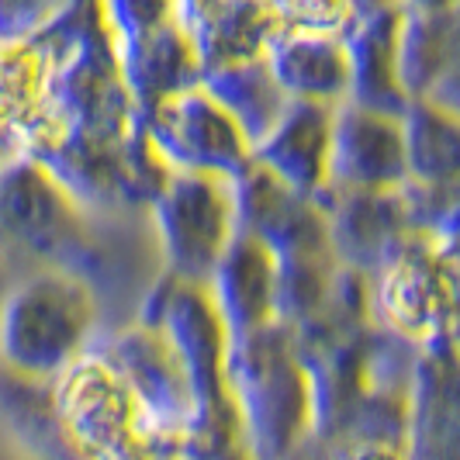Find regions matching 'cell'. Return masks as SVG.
Instances as JSON below:
<instances>
[{"instance_id":"1","label":"cell","mask_w":460,"mask_h":460,"mask_svg":"<svg viewBox=\"0 0 460 460\" xmlns=\"http://www.w3.org/2000/svg\"><path fill=\"white\" fill-rule=\"evenodd\" d=\"M101 336L97 291L73 270L31 267L0 295V370L56 381Z\"/></svg>"},{"instance_id":"2","label":"cell","mask_w":460,"mask_h":460,"mask_svg":"<svg viewBox=\"0 0 460 460\" xmlns=\"http://www.w3.org/2000/svg\"><path fill=\"white\" fill-rule=\"evenodd\" d=\"M226 388L253 460H280L312 437V388L291 329L267 323L229 340Z\"/></svg>"},{"instance_id":"3","label":"cell","mask_w":460,"mask_h":460,"mask_svg":"<svg viewBox=\"0 0 460 460\" xmlns=\"http://www.w3.org/2000/svg\"><path fill=\"white\" fill-rule=\"evenodd\" d=\"M0 250L14 260H35V267L73 270L84 280L101 256L93 218L28 153L0 170Z\"/></svg>"},{"instance_id":"4","label":"cell","mask_w":460,"mask_h":460,"mask_svg":"<svg viewBox=\"0 0 460 460\" xmlns=\"http://www.w3.org/2000/svg\"><path fill=\"white\" fill-rule=\"evenodd\" d=\"M370 319L415 349L454 346V246L409 232L367 277Z\"/></svg>"},{"instance_id":"5","label":"cell","mask_w":460,"mask_h":460,"mask_svg":"<svg viewBox=\"0 0 460 460\" xmlns=\"http://www.w3.org/2000/svg\"><path fill=\"white\" fill-rule=\"evenodd\" d=\"M52 402L76 460H142L160 443L125 381L93 349L52 381Z\"/></svg>"},{"instance_id":"6","label":"cell","mask_w":460,"mask_h":460,"mask_svg":"<svg viewBox=\"0 0 460 460\" xmlns=\"http://www.w3.org/2000/svg\"><path fill=\"white\" fill-rule=\"evenodd\" d=\"M149 222L163 274L205 284L235 239L232 181L205 173H170L149 201Z\"/></svg>"},{"instance_id":"7","label":"cell","mask_w":460,"mask_h":460,"mask_svg":"<svg viewBox=\"0 0 460 460\" xmlns=\"http://www.w3.org/2000/svg\"><path fill=\"white\" fill-rule=\"evenodd\" d=\"M138 128L170 173L235 181L253 163L250 138L201 84L166 97L138 118Z\"/></svg>"},{"instance_id":"8","label":"cell","mask_w":460,"mask_h":460,"mask_svg":"<svg viewBox=\"0 0 460 460\" xmlns=\"http://www.w3.org/2000/svg\"><path fill=\"white\" fill-rule=\"evenodd\" d=\"M93 353L125 381L156 439H181L194 422V392L170 343L149 323L136 319L111 336H97Z\"/></svg>"},{"instance_id":"9","label":"cell","mask_w":460,"mask_h":460,"mask_svg":"<svg viewBox=\"0 0 460 460\" xmlns=\"http://www.w3.org/2000/svg\"><path fill=\"white\" fill-rule=\"evenodd\" d=\"M232 201H235V232L256 239L274 260L329 253L319 201L280 184L263 166L250 163L232 181Z\"/></svg>"},{"instance_id":"10","label":"cell","mask_w":460,"mask_h":460,"mask_svg":"<svg viewBox=\"0 0 460 460\" xmlns=\"http://www.w3.org/2000/svg\"><path fill=\"white\" fill-rule=\"evenodd\" d=\"M323 208L325 239L332 260L370 277L394 246L412 232L402 187L394 190H353V187H325L315 194Z\"/></svg>"},{"instance_id":"11","label":"cell","mask_w":460,"mask_h":460,"mask_svg":"<svg viewBox=\"0 0 460 460\" xmlns=\"http://www.w3.org/2000/svg\"><path fill=\"white\" fill-rule=\"evenodd\" d=\"M405 184L402 125L394 115H381L343 101L332 108L329 132V184L353 190H394Z\"/></svg>"},{"instance_id":"12","label":"cell","mask_w":460,"mask_h":460,"mask_svg":"<svg viewBox=\"0 0 460 460\" xmlns=\"http://www.w3.org/2000/svg\"><path fill=\"white\" fill-rule=\"evenodd\" d=\"M394 69L409 101H437L457 108L460 24L457 7H405L394 39Z\"/></svg>"},{"instance_id":"13","label":"cell","mask_w":460,"mask_h":460,"mask_svg":"<svg viewBox=\"0 0 460 460\" xmlns=\"http://www.w3.org/2000/svg\"><path fill=\"white\" fill-rule=\"evenodd\" d=\"M260 56L288 101L336 108L349 93V63L340 35L277 28Z\"/></svg>"},{"instance_id":"14","label":"cell","mask_w":460,"mask_h":460,"mask_svg":"<svg viewBox=\"0 0 460 460\" xmlns=\"http://www.w3.org/2000/svg\"><path fill=\"white\" fill-rule=\"evenodd\" d=\"M329 132L332 108L288 101L274 128L253 146V163L305 198H315L329 184Z\"/></svg>"},{"instance_id":"15","label":"cell","mask_w":460,"mask_h":460,"mask_svg":"<svg viewBox=\"0 0 460 460\" xmlns=\"http://www.w3.org/2000/svg\"><path fill=\"white\" fill-rule=\"evenodd\" d=\"M402 11L405 7H377V11L353 14L340 35L346 63H349L346 101L394 118L409 104V97L398 84V69H394V39H398Z\"/></svg>"},{"instance_id":"16","label":"cell","mask_w":460,"mask_h":460,"mask_svg":"<svg viewBox=\"0 0 460 460\" xmlns=\"http://www.w3.org/2000/svg\"><path fill=\"white\" fill-rule=\"evenodd\" d=\"M274 274L277 263L256 239L235 232L229 250L215 263L205 291L218 319L226 325L229 340L246 336L260 325L277 323L274 319Z\"/></svg>"},{"instance_id":"17","label":"cell","mask_w":460,"mask_h":460,"mask_svg":"<svg viewBox=\"0 0 460 460\" xmlns=\"http://www.w3.org/2000/svg\"><path fill=\"white\" fill-rule=\"evenodd\" d=\"M409 460H457V364L454 346L419 349L409 381Z\"/></svg>"},{"instance_id":"18","label":"cell","mask_w":460,"mask_h":460,"mask_svg":"<svg viewBox=\"0 0 460 460\" xmlns=\"http://www.w3.org/2000/svg\"><path fill=\"white\" fill-rule=\"evenodd\" d=\"M405 181L409 184H457L460 173V121L457 108L437 101H409L398 115Z\"/></svg>"},{"instance_id":"19","label":"cell","mask_w":460,"mask_h":460,"mask_svg":"<svg viewBox=\"0 0 460 460\" xmlns=\"http://www.w3.org/2000/svg\"><path fill=\"white\" fill-rule=\"evenodd\" d=\"M226 111L243 128V136L256 146L260 138L274 128L280 111L288 108V97L277 87L270 69L263 63V56L253 59H235V63H222V66L201 69L198 80Z\"/></svg>"},{"instance_id":"20","label":"cell","mask_w":460,"mask_h":460,"mask_svg":"<svg viewBox=\"0 0 460 460\" xmlns=\"http://www.w3.org/2000/svg\"><path fill=\"white\" fill-rule=\"evenodd\" d=\"M0 422L31 460H76L52 402V381L0 370Z\"/></svg>"},{"instance_id":"21","label":"cell","mask_w":460,"mask_h":460,"mask_svg":"<svg viewBox=\"0 0 460 460\" xmlns=\"http://www.w3.org/2000/svg\"><path fill=\"white\" fill-rule=\"evenodd\" d=\"M274 31L277 22L263 0H222L187 35L198 49L201 69H208L235 59H253Z\"/></svg>"},{"instance_id":"22","label":"cell","mask_w":460,"mask_h":460,"mask_svg":"<svg viewBox=\"0 0 460 460\" xmlns=\"http://www.w3.org/2000/svg\"><path fill=\"white\" fill-rule=\"evenodd\" d=\"M97 11L115 49L132 46L166 24L181 22L177 0H97Z\"/></svg>"},{"instance_id":"23","label":"cell","mask_w":460,"mask_h":460,"mask_svg":"<svg viewBox=\"0 0 460 460\" xmlns=\"http://www.w3.org/2000/svg\"><path fill=\"white\" fill-rule=\"evenodd\" d=\"M274 14L277 28H301V31H329L343 35L349 24V0H263Z\"/></svg>"},{"instance_id":"24","label":"cell","mask_w":460,"mask_h":460,"mask_svg":"<svg viewBox=\"0 0 460 460\" xmlns=\"http://www.w3.org/2000/svg\"><path fill=\"white\" fill-rule=\"evenodd\" d=\"M73 0H0V46L31 42Z\"/></svg>"},{"instance_id":"25","label":"cell","mask_w":460,"mask_h":460,"mask_svg":"<svg viewBox=\"0 0 460 460\" xmlns=\"http://www.w3.org/2000/svg\"><path fill=\"white\" fill-rule=\"evenodd\" d=\"M332 460H409L405 443H392V439H364V437H346L336 443H325Z\"/></svg>"},{"instance_id":"26","label":"cell","mask_w":460,"mask_h":460,"mask_svg":"<svg viewBox=\"0 0 460 460\" xmlns=\"http://www.w3.org/2000/svg\"><path fill=\"white\" fill-rule=\"evenodd\" d=\"M22 153H24V136L11 125V121L0 118V170H4L11 160H18Z\"/></svg>"},{"instance_id":"27","label":"cell","mask_w":460,"mask_h":460,"mask_svg":"<svg viewBox=\"0 0 460 460\" xmlns=\"http://www.w3.org/2000/svg\"><path fill=\"white\" fill-rule=\"evenodd\" d=\"M280 460H332V454H329V447H325L323 439L308 437L301 447H295L288 457H280Z\"/></svg>"},{"instance_id":"28","label":"cell","mask_w":460,"mask_h":460,"mask_svg":"<svg viewBox=\"0 0 460 460\" xmlns=\"http://www.w3.org/2000/svg\"><path fill=\"white\" fill-rule=\"evenodd\" d=\"M18 274L14 270V256H7L4 250H0V295L7 291V284H11V277Z\"/></svg>"},{"instance_id":"29","label":"cell","mask_w":460,"mask_h":460,"mask_svg":"<svg viewBox=\"0 0 460 460\" xmlns=\"http://www.w3.org/2000/svg\"><path fill=\"white\" fill-rule=\"evenodd\" d=\"M405 7H419V11H439V7H457V0H402Z\"/></svg>"}]
</instances>
